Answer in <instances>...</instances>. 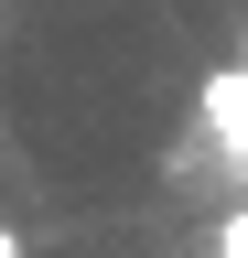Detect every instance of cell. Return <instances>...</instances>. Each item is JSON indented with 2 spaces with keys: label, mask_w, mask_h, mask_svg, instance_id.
<instances>
[{
  "label": "cell",
  "mask_w": 248,
  "mask_h": 258,
  "mask_svg": "<svg viewBox=\"0 0 248 258\" xmlns=\"http://www.w3.org/2000/svg\"><path fill=\"white\" fill-rule=\"evenodd\" d=\"M216 258H248V205H237L227 226H216Z\"/></svg>",
  "instance_id": "1"
},
{
  "label": "cell",
  "mask_w": 248,
  "mask_h": 258,
  "mask_svg": "<svg viewBox=\"0 0 248 258\" xmlns=\"http://www.w3.org/2000/svg\"><path fill=\"white\" fill-rule=\"evenodd\" d=\"M0 258H22V226H0Z\"/></svg>",
  "instance_id": "2"
}]
</instances>
